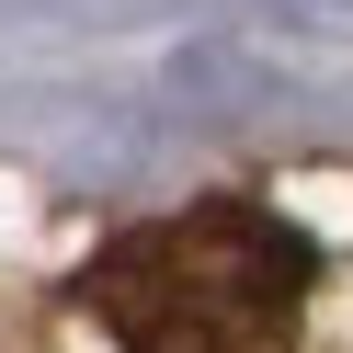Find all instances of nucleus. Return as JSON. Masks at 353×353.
<instances>
[{
  "mask_svg": "<svg viewBox=\"0 0 353 353\" xmlns=\"http://www.w3.org/2000/svg\"><path fill=\"white\" fill-rule=\"evenodd\" d=\"M319 239L262 194H194L114 228L69 274V307L114 353H296Z\"/></svg>",
  "mask_w": 353,
  "mask_h": 353,
  "instance_id": "1",
  "label": "nucleus"
}]
</instances>
